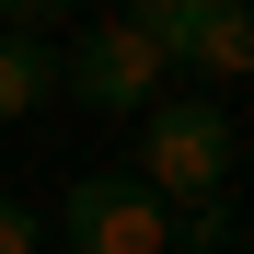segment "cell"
Returning a JSON list of instances; mask_svg holds the SVG:
<instances>
[{
  "mask_svg": "<svg viewBox=\"0 0 254 254\" xmlns=\"http://www.w3.org/2000/svg\"><path fill=\"white\" fill-rule=\"evenodd\" d=\"M231 220H243V208H231V185L174 196V254H220V243H231Z\"/></svg>",
  "mask_w": 254,
  "mask_h": 254,
  "instance_id": "cell-6",
  "label": "cell"
},
{
  "mask_svg": "<svg viewBox=\"0 0 254 254\" xmlns=\"http://www.w3.org/2000/svg\"><path fill=\"white\" fill-rule=\"evenodd\" d=\"M127 127H139V162H127V174H139L162 208L231 185V116H220V93H150Z\"/></svg>",
  "mask_w": 254,
  "mask_h": 254,
  "instance_id": "cell-1",
  "label": "cell"
},
{
  "mask_svg": "<svg viewBox=\"0 0 254 254\" xmlns=\"http://www.w3.org/2000/svg\"><path fill=\"white\" fill-rule=\"evenodd\" d=\"M58 254H174V208L139 174H81L58 196Z\"/></svg>",
  "mask_w": 254,
  "mask_h": 254,
  "instance_id": "cell-3",
  "label": "cell"
},
{
  "mask_svg": "<svg viewBox=\"0 0 254 254\" xmlns=\"http://www.w3.org/2000/svg\"><path fill=\"white\" fill-rule=\"evenodd\" d=\"M35 104H58V47L23 35V23H0V127L35 116Z\"/></svg>",
  "mask_w": 254,
  "mask_h": 254,
  "instance_id": "cell-5",
  "label": "cell"
},
{
  "mask_svg": "<svg viewBox=\"0 0 254 254\" xmlns=\"http://www.w3.org/2000/svg\"><path fill=\"white\" fill-rule=\"evenodd\" d=\"M0 254H47V220H35L12 185H0Z\"/></svg>",
  "mask_w": 254,
  "mask_h": 254,
  "instance_id": "cell-7",
  "label": "cell"
},
{
  "mask_svg": "<svg viewBox=\"0 0 254 254\" xmlns=\"http://www.w3.org/2000/svg\"><path fill=\"white\" fill-rule=\"evenodd\" d=\"M81 0H0V23H23V35H47V23H69Z\"/></svg>",
  "mask_w": 254,
  "mask_h": 254,
  "instance_id": "cell-8",
  "label": "cell"
},
{
  "mask_svg": "<svg viewBox=\"0 0 254 254\" xmlns=\"http://www.w3.org/2000/svg\"><path fill=\"white\" fill-rule=\"evenodd\" d=\"M162 69L196 81H254V0H127Z\"/></svg>",
  "mask_w": 254,
  "mask_h": 254,
  "instance_id": "cell-2",
  "label": "cell"
},
{
  "mask_svg": "<svg viewBox=\"0 0 254 254\" xmlns=\"http://www.w3.org/2000/svg\"><path fill=\"white\" fill-rule=\"evenodd\" d=\"M162 81H174V69L150 58L139 12H127V23H81L69 47H58V93H81L93 116H139V104L162 93Z\"/></svg>",
  "mask_w": 254,
  "mask_h": 254,
  "instance_id": "cell-4",
  "label": "cell"
}]
</instances>
